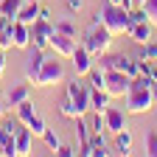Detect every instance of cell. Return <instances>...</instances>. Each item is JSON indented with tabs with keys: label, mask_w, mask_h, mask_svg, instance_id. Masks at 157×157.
Returning <instances> with one entry per match:
<instances>
[{
	"label": "cell",
	"mask_w": 157,
	"mask_h": 157,
	"mask_svg": "<svg viewBox=\"0 0 157 157\" xmlns=\"http://www.w3.org/2000/svg\"><path fill=\"white\" fill-rule=\"evenodd\" d=\"M0 3H3V0H0Z\"/></svg>",
	"instance_id": "obj_43"
},
{
	"label": "cell",
	"mask_w": 157,
	"mask_h": 157,
	"mask_svg": "<svg viewBox=\"0 0 157 157\" xmlns=\"http://www.w3.org/2000/svg\"><path fill=\"white\" fill-rule=\"evenodd\" d=\"M14 109H17V121H20V124H28L31 118L36 115V107H34L31 98H28V101H23L20 107H14Z\"/></svg>",
	"instance_id": "obj_21"
},
{
	"label": "cell",
	"mask_w": 157,
	"mask_h": 157,
	"mask_svg": "<svg viewBox=\"0 0 157 157\" xmlns=\"http://www.w3.org/2000/svg\"><path fill=\"white\" fill-rule=\"evenodd\" d=\"M39 17H42V20H51L53 14H51V9H48V6H39Z\"/></svg>",
	"instance_id": "obj_36"
},
{
	"label": "cell",
	"mask_w": 157,
	"mask_h": 157,
	"mask_svg": "<svg viewBox=\"0 0 157 157\" xmlns=\"http://www.w3.org/2000/svg\"><path fill=\"white\" fill-rule=\"evenodd\" d=\"M149 78H151V82H157V59H154V62H149Z\"/></svg>",
	"instance_id": "obj_35"
},
{
	"label": "cell",
	"mask_w": 157,
	"mask_h": 157,
	"mask_svg": "<svg viewBox=\"0 0 157 157\" xmlns=\"http://www.w3.org/2000/svg\"><path fill=\"white\" fill-rule=\"evenodd\" d=\"M56 56H62V59H70L73 56V51H76V36H67V34H62V31H53V36H51V45H48Z\"/></svg>",
	"instance_id": "obj_9"
},
{
	"label": "cell",
	"mask_w": 157,
	"mask_h": 157,
	"mask_svg": "<svg viewBox=\"0 0 157 157\" xmlns=\"http://www.w3.org/2000/svg\"><path fill=\"white\" fill-rule=\"evenodd\" d=\"M17 20H20V23H28V25H34L36 20H39V3H23V9H20Z\"/></svg>",
	"instance_id": "obj_20"
},
{
	"label": "cell",
	"mask_w": 157,
	"mask_h": 157,
	"mask_svg": "<svg viewBox=\"0 0 157 157\" xmlns=\"http://www.w3.org/2000/svg\"><path fill=\"white\" fill-rule=\"evenodd\" d=\"M137 6H143V11H146V20L157 28V0H140Z\"/></svg>",
	"instance_id": "obj_25"
},
{
	"label": "cell",
	"mask_w": 157,
	"mask_h": 157,
	"mask_svg": "<svg viewBox=\"0 0 157 157\" xmlns=\"http://www.w3.org/2000/svg\"><path fill=\"white\" fill-rule=\"evenodd\" d=\"M53 25H56V31H62V34H67V36H76V23H73L70 17H59Z\"/></svg>",
	"instance_id": "obj_26"
},
{
	"label": "cell",
	"mask_w": 157,
	"mask_h": 157,
	"mask_svg": "<svg viewBox=\"0 0 157 157\" xmlns=\"http://www.w3.org/2000/svg\"><path fill=\"white\" fill-rule=\"evenodd\" d=\"M42 140H45V146H48V149H51V151H56V149H59V146H62V140H59V135H56V132H53V129H48V132H45V135H42Z\"/></svg>",
	"instance_id": "obj_30"
},
{
	"label": "cell",
	"mask_w": 157,
	"mask_h": 157,
	"mask_svg": "<svg viewBox=\"0 0 157 157\" xmlns=\"http://www.w3.org/2000/svg\"><path fill=\"white\" fill-rule=\"evenodd\" d=\"M154 107V98H151V78L149 73H140L132 78V84L124 95V109L126 115H143Z\"/></svg>",
	"instance_id": "obj_1"
},
{
	"label": "cell",
	"mask_w": 157,
	"mask_h": 157,
	"mask_svg": "<svg viewBox=\"0 0 157 157\" xmlns=\"http://www.w3.org/2000/svg\"><path fill=\"white\" fill-rule=\"evenodd\" d=\"M62 56H45V62L42 67H39V76H36V82L34 87H53V84H65V65L59 62Z\"/></svg>",
	"instance_id": "obj_3"
},
{
	"label": "cell",
	"mask_w": 157,
	"mask_h": 157,
	"mask_svg": "<svg viewBox=\"0 0 157 157\" xmlns=\"http://www.w3.org/2000/svg\"><path fill=\"white\" fill-rule=\"evenodd\" d=\"M3 73H6V51L0 48V76H3Z\"/></svg>",
	"instance_id": "obj_37"
},
{
	"label": "cell",
	"mask_w": 157,
	"mask_h": 157,
	"mask_svg": "<svg viewBox=\"0 0 157 157\" xmlns=\"http://www.w3.org/2000/svg\"><path fill=\"white\" fill-rule=\"evenodd\" d=\"M53 31H56V25L51 23V20H42L39 17L36 23L31 25V45H36V48H48L51 45V36H53Z\"/></svg>",
	"instance_id": "obj_7"
},
{
	"label": "cell",
	"mask_w": 157,
	"mask_h": 157,
	"mask_svg": "<svg viewBox=\"0 0 157 157\" xmlns=\"http://www.w3.org/2000/svg\"><path fill=\"white\" fill-rule=\"evenodd\" d=\"M65 93L73 98V104H76L78 115H87V112H90V93H93L90 82H78V78L67 82V78H65Z\"/></svg>",
	"instance_id": "obj_5"
},
{
	"label": "cell",
	"mask_w": 157,
	"mask_h": 157,
	"mask_svg": "<svg viewBox=\"0 0 157 157\" xmlns=\"http://www.w3.org/2000/svg\"><path fill=\"white\" fill-rule=\"evenodd\" d=\"M107 3H112V6H124V0H107Z\"/></svg>",
	"instance_id": "obj_40"
},
{
	"label": "cell",
	"mask_w": 157,
	"mask_h": 157,
	"mask_svg": "<svg viewBox=\"0 0 157 157\" xmlns=\"http://www.w3.org/2000/svg\"><path fill=\"white\" fill-rule=\"evenodd\" d=\"M65 6H67L70 14H76V11H82V9H84V0H65Z\"/></svg>",
	"instance_id": "obj_33"
},
{
	"label": "cell",
	"mask_w": 157,
	"mask_h": 157,
	"mask_svg": "<svg viewBox=\"0 0 157 157\" xmlns=\"http://www.w3.org/2000/svg\"><path fill=\"white\" fill-rule=\"evenodd\" d=\"M126 36L132 39V42H137V45H146L149 39H154V25L149 23V20H137V23L129 25Z\"/></svg>",
	"instance_id": "obj_11"
},
{
	"label": "cell",
	"mask_w": 157,
	"mask_h": 157,
	"mask_svg": "<svg viewBox=\"0 0 157 157\" xmlns=\"http://www.w3.org/2000/svg\"><path fill=\"white\" fill-rule=\"evenodd\" d=\"M23 3H25V0H3V3H0V14H6L9 20H17Z\"/></svg>",
	"instance_id": "obj_23"
},
{
	"label": "cell",
	"mask_w": 157,
	"mask_h": 157,
	"mask_svg": "<svg viewBox=\"0 0 157 157\" xmlns=\"http://www.w3.org/2000/svg\"><path fill=\"white\" fill-rule=\"evenodd\" d=\"M146 154L157 157V132H149L146 135Z\"/></svg>",
	"instance_id": "obj_31"
},
{
	"label": "cell",
	"mask_w": 157,
	"mask_h": 157,
	"mask_svg": "<svg viewBox=\"0 0 157 157\" xmlns=\"http://www.w3.org/2000/svg\"><path fill=\"white\" fill-rule=\"evenodd\" d=\"M25 126L31 129V135H34V137H42V135L48 132V124H45V118H42V115H39V112H36V115L31 118V121H28Z\"/></svg>",
	"instance_id": "obj_24"
},
{
	"label": "cell",
	"mask_w": 157,
	"mask_h": 157,
	"mask_svg": "<svg viewBox=\"0 0 157 157\" xmlns=\"http://www.w3.org/2000/svg\"><path fill=\"white\" fill-rule=\"evenodd\" d=\"M151 98H154V107H157V82H151Z\"/></svg>",
	"instance_id": "obj_39"
},
{
	"label": "cell",
	"mask_w": 157,
	"mask_h": 157,
	"mask_svg": "<svg viewBox=\"0 0 157 157\" xmlns=\"http://www.w3.org/2000/svg\"><path fill=\"white\" fill-rule=\"evenodd\" d=\"M101 23L112 31V36H118V34H126V31H129L132 20H129V11H126V9L107 3V6L101 9Z\"/></svg>",
	"instance_id": "obj_4"
},
{
	"label": "cell",
	"mask_w": 157,
	"mask_h": 157,
	"mask_svg": "<svg viewBox=\"0 0 157 157\" xmlns=\"http://www.w3.org/2000/svg\"><path fill=\"white\" fill-rule=\"evenodd\" d=\"M115 151L118 154H129L132 151V132H129V126L121 129V132H115Z\"/></svg>",
	"instance_id": "obj_19"
},
{
	"label": "cell",
	"mask_w": 157,
	"mask_h": 157,
	"mask_svg": "<svg viewBox=\"0 0 157 157\" xmlns=\"http://www.w3.org/2000/svg\"><path fill=\"white\" fill-rule=\"evenodd\" d=\"M56 154H59V157H73V154H76V149H70V146H65V143H62V146L56 149Z\"/></svg>",
	"instance_id": "obj_34"
},
{
	"label": "cell",
	"mask_w": 157,
	"mask_h": 157,
	"mask_svg": "<svg viewBox=\"0 0 157 157\" xmlns=\"http://www.w3.org/2000/svg\"><path fill=\"white\" fill-rule=\"evenodd\" d=\"M14 146H17V154H31L34 151V135L25 124L14 132Z\"/></svg>",
	"instance_id": "obj_16"
},
{
	"label": "cell",
	"mask_w": 157,
	"mask_h": 157,
	"mask_svg": "<svg viewBox=\"0 0 157 157\" xmlns=\"http://www.w3.org/2000/svg\"><path fill=\"white\" fill-rule=\"evenodd\" d=\"M124 59H126L124 53H109V51H107L104 56H98V59H95V62H98L95 67H98V70H104V73H107V70H124Z\"/></svg>",
	"instance_id": "obj_17"
},
{
	"label": "cell",
	"mask_w": 157,
	"mask_h": 157,
	"mask_svg": "<svg viewBox=\"0 0 157 157\" xmlns=\"http://www.w3.org/2000/svg\"><path fill=\"white\" fill-rule=\"evenodd\" d=\"M25 3H39V0H25Z\"/></svg>",
	"instance_id": "obj_41"
},
{
	"label": "cell",
	"mask_w": 157,
	"mask_h": 157,
	"mask_svg": "<svg viewBox=\"0 0 157 157\" xmlns=\"http://www.w3.org/2000/svg\"><path fill=\"white\" fill-rule=\"evenodd\" d=\"M124 73L129 76V78H135V76H140V62H137V59H124Z\"/></svg>",
	"instance_id": "obj_29"
},
{
	"label": "cell",
	"mask_w": 157,
	"mask_h": 157,
	"mask_svg": "<svg viewBox=\"0 0 157 157\" xmlns=\"http://www.w3.org/2000/svg\"><path fill=\"white\" fill-rule=\"evenodd\" d=\"M154 132H157V124H154Z\"/></svg>",
	"instance_id": "obj_42"
},
{
	"label": "cell",
	"mask_w": 157,
	"mask_h": 157,
	"mask_svg": "<svg viewBox=\"0 0 157 157\" xmlns=\"http://www.w3.org/2000/svg\"><path fill=\"white\" fill-rule=\"evenodd\" d=\"M112 101V95L107 90H93L90 93V112H104Z\"/></svg>",
	"instance_id": "obj_18"
},
{
	"label": "cell",
	"mask_w": 157,
	"mask_h": 157,
	"mask_svg": "<svg viewBox=\"0 0 157 157\" xmlns=\"http://www.w3.org/2000/svg\"><path fill=\"white\" fill-rule=\"evenodd\" d=\"M73 67H76V76L82 78V76H87L90 70H93V65H95V59L87 53V48L84 45H76V51H73Z\"/></svg>",
	"instance_id": "obj_13"
},
{
	"label": "cell",
	"mask_w": 157,
	"mask_h": 157,
	"mask_svg": "<svg viewBox=\"0 0 157 157\" xmlns=\"http://www.w3.org/2000/svg\"><path fill=\"white\" fill-rule=\"evenodd\" d=\"M132 84V78L124 73V70H107L104 73V90L112 95V98H124L126 90Z\"/></svg>",
	"instance_id": "obj_6"
},
{
	"label": "cell",
	"mask_w": 157,
	"mask_h": 157,
	"mask_svg": "<svg viewBox=\"0 0 157 157\" xmlns=\"http://www.w3.org/2000/svg\"><path fill=\"white\" fill-rule=\"evenodd\" d=\"M87 78H90V87H93V90H104V70H98V67L93 65V70L87 73Z\"/></svg>",
	"instance_id": "obj_27"
},
{
	"label": "cell",
	"mask_w": 157,
	"mask_h": 157,
	"mask_svg": "<svg viewBox=\"0 0 157 157\" xmlns=\"http://www.w3.org/2000/svg\"><path fill=\"white\" fill-rule=\"evenodd\" d=\"M56 107H59V115H65V118H73V121L78 118V109H76V104H73V98H70L67 93L62 95V101H59Z\"/></svg>",
	"instance_id": "obj_22"
},
{
	"label": "cell",
	"mask_w": 157,
	"mask_h": 157,
	"mask_svg": "<svg viewBox=\"0 0 157 157\" xmlns=\"http://www.w3.org/2000/svg\"><path fill=\"white\" fill-rule=\"evenodd\" d=\"M11 39H14V48L28 51V48H31V25L14 20V25H11Z\"/></svg>",
	"instance_id": "obj_14"
},
{
	"label": "cell",
	"mask_w": 157,
	"mask_h": 157,
	"mask_svg": "<svg viewBox=\"0 0 157 157\" xmlns=\"http://www.w3.org/2000/svg\"><path fill=\"white\" fill-rule=\"evenodd\" d=\"M87 124H90V132H107L104 129V112H93L87 118Z\"/></svg>",
	"instance_id": "obj_28"
},
{
	"label": "cell",
	"mask_w": 157,
	"mask_h": 157,
	"mask_svg": "<svg viewBox=\"0 0 157 157\" xmlns=\"http://www.w3.org/2000/svg\"><path fill=\"white\" fill-rule=\"evenodd\" d=\"M42 62H45V51H42V48H36V45H31V48H28V56H25V65H23V76H25V82H31V84L36 82Z\"/></svg>",
	"instance_id": "obj_8"
},
{
	"label": "cell",
	"mask_w": 157,
	"mask_h": 157,
	"mask_svg": "<svg viewBox=\"0 0 157 157\" xmlns=\"http://www.w3.org/2000/svg\"><path fill=\"white\" fill-rule=\"evenodd\" d=\"M82 45L87 48V53L93 59H98V56H104L107 51H112V31L104 23H90V28L84 31Z\"/></svg>",
	"instance_id": "obj_2"
},
{
	"label": "cell",
	"mask_w": 157,
	"mask_h": 157,
	"mask_svg": "<svg viewBox=\"0 0 157 157\" xmlns=\"http://www.w3.org/2000/svg\"><path fill=\"white\" fill-rule=\"evenodd\" d=\"M140 51L151 59V62H154V59H157V39H149V42L146 45H140Z\"/></svg>",
	"instance_id": "obj_32"
},
{
	"label": "cell",
	"mask_w": 157,
	"mask_h": 157,
	"mask_svg": "<svg viewBox=\"0 0 157 157\" xmlns=\"http://www.w3.org/2000/svg\"><path fill=\"white\" fill-rule=\"evenodd\" d=\"M28 98H31V82H25V84H11L9 93H6V104L9 107H20L23 101H28Z\"/></svg>",
	"instance_id": "obj_15"
},
{
	"label": "cell",
	"mask_w": 157,
	"mask_h": 157,
	"mask_svg": "<svg viewBox=\"0 0 157 157\" xmlns=\"http://www.w3.org/2000/svg\"><path fill=\"white\" fill-rule=\"evenodd\" d=\"M104 129L109 132V135H115V132H121V129H126V109H121V107H107L104 109Z\"/></svg>",
	"instance_id": "obj_10"
},
{
	"label": "cell",
	"mask_w": 157,
	"mask_h": 157,
	"mask_svg": "<svg viewBox=\"0 0 157 157\" xmlns=\"http://www.w3.org/2000/svg\"><path fill=\"white\" fill-rule=\"evenodd\" d=\"M6 109H9V104H6V95H3V93H0V118H3V115H6Z\"/></svg>",
	"instance_id": "obj_38"
},
{
	"label": "cell",
	"mask_w": 157,
	"mask_h": 157,
	"mask_svg": "<svg viewBox=\"0 0 157 157\" xmlns=\"http://www.w3.org/2000/svg\"><path fill=\"white\" fill-rule=\"evenodd\" d=\"M76 140H78L76 154L90 157V124H87V118H84V115H78V118H76Z\"/></svg>",
	"instance_id": "obj_12"
}]
</instances>
